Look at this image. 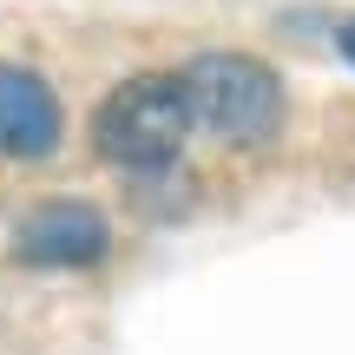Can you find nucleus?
<instances>
[{"label": "nucleus", "instance_id": "nucleus-5", "mask_svg": "<svg viewBox=\"0 0 355 355\" xmlns=\"http://www.w3.org/2000/svg\"><path fill=\"white\" fill-rule=\"evenodd\" d=\"M336 46H343V60L355 66V20H343V26H336Z\"/></svg>", "mask_w": 355, "mask_h": 355}, {"label": "nucleus", "instance_id": "nucleus-4", "mask_svg": "<svg viewBox=\"0 0 355 355\" xmlns=\"http://www.w3.org/2000/svg\"><path fill=\"white\" fill-rule=\"evenodd\" d=\"M60 145V99L40 73L26 66H0V152L40 158Z\"/></svg>", "mask_w": 355, "mask_h": 355}, {"label": "nucleus", "instance_id": "nucleus-2", "mask_svg": "<svg viewBox=\"0 0 355 355\" xmlns=\"http://www.w3.org/2000/svg\"><path fill=\"white\" fill-rule=\"evenodd\" d=\"M178 79H184L191 119L211 125L217 139H230V145L277 139V125H283V79L270 73L263 60H250V53H204V60H191Z\"/></svg>", "mask_w": 355, "mask_h": 355}, {"label": "nucleus", "instance_id": "nucleus-1", "mask_svg": "<svg viewBox=\"0 0 355 355\" xmlns=\"http://www.w3.org/2000/svg\"><path fill=\"white\" fill-rule=\"evenodd\" d=\"M198 132L178 73H139L125 86H112V99L92 112V145L125 171H158L184 152V139Z\"/></svg>", "mask_w": 355, "mask_h": 355}, {"label": "nucleus", "instance_id": "nucleus-3", "mask_svg": "<svg viewBox=\"0 0 355 355\" xmlns=\"http://www.w3.org/2000/svg\"><path fill=\"white\" fill-rule=\"evenodd\" d=\"M112 230H105V211L86 198H46L20 217L13 230V250L20 263H99Z\"/></svg>", "mask_w": 355, "mask_h": 355}]
</instances>
